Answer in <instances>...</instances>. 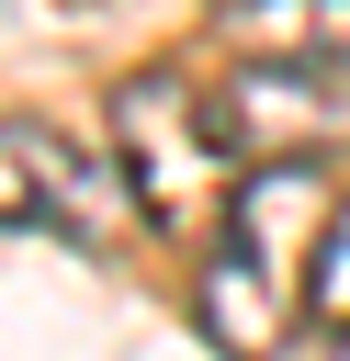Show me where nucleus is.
Masks as SVG:
<instances>
[{"instance_id": "1", "label": "nucleus", "mask_w": 350, "mask_h": 361, "mask_svg": "<svg viewBox=\"0 0 350 361\" xmlns=\"http://www.w3.org/2000/svg\"><path fill=\"white\" fill-rule=\"evenodd\" d=\"M327 214H339V180H327L316 158H271V169L237 180V203L215 214L203 282H192L203 338H215L226 361H282V338L316 327L305 293H316V237H327Z\"/></svg>"}, {"instance_id": "2", "label": "nucleus", "mask_w": 350, "mask_h": 361, "mask_svg": "<svg viewBox=\"0 0 350 361\" xmlns=\"http://www.w3.org/2000/svg\"><path fill=\"white\" fill-rule=\"evenodd\" d=\"M226 158H237V124H226V102H203L181 68H135L124 90H113V169H124V192H135V214L147 226H203V214H226L237 192H226Z\"/></svg>"}, {"instance_id": "3", "label": "nucleus", "mask_w": 350, "mask_h": 361, "mask_svg": "<svg viewBox=\"0 0 350 361\" xmlns=\"http://www.w3.org/2000/svg\"><path fill=\"white\" fill-rule=\"evenodd\" d=\"M124 214H135L124 169H102L79 135H56L34 113H0V226H45L68 248H102Z\"/></svg>"}, {"instance_id": "4", "label": "nucleus", "mask_w": 350, "mask_h": 361, "mask_svg": "<svg viewBox=\"0 0 350 361\" xmlns=\"http://www.w3.org/2000/svg\"><path fill=\"white\" fill-rule=\"evenodd\" d=\"M215 45L271 79H339L350 68V0H226Z\"/></svg>"}, {"instance_id": "5", "label": "nucleus", "mask_w": 350, "mask_h": 361, "mask_svg": "<svg viewBox=\"0 0 350 361\" xmlns=\"http://www.w3.org/2000/svg\"><path fill=\"white\" fill-rule=\"evenodd\" d=\"M305 316H316L327 338H350V192H339V214H327V237H316V293H305Z\"/></svg>"}, {"instance_id": "6", "label": "nucleus", "mask_w": 350, "mask_h": 361, "mask_svg": "<svg viewBox=\"0 0 350 361\" xmlns=\"http://www.w3.org/2000/svg\"><path fill=\"white\" fill-rule=\"evenodd\" d=\"M339 361H350V338H339Z\"/></svg>"}]
</instances>
